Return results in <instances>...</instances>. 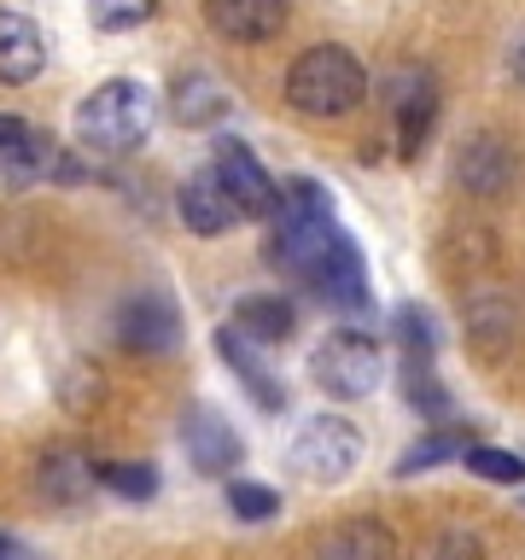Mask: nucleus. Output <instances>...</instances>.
<instances>
[{
	"label": "nucleus",
	"instance_id": "obj_2",
	"mask_svg": "<svg viewBox=\"0 0 525 560\" xmlns=\"http://www.w3.org/2000/svg\"><path fill=\"white\" fill-rule=\"evenodd\" d=\"M362 94H368V70L350 47H332V42L310 47L287 70V100L304 117H345L362 105Z\"/></svg>",
	"mask_w": 525,
	"mask_h": 560
},
{
	"label": "nucleus",
	"instance_id": "obj_31",
	"mask_svg": "<svg viewBox=\"0 0 525 560\" xmlns=\"http://www.w3.org/2000/svg\"><path fill=\"white\" fill-rule=\"evenodd\" d=\"M7 560H24V555H7Z\"/></svg>",
	"mask_w": 525,
	"mask_h": 560
},
{
	"label": "nucleus",
	"instance_id": "obj_20",
	"mask_svg": "<svg viewBox=\"0 0 525 560\" xmlns=\"http://www.w3.org/2000/svg\"><path fill=\"white\" fill-rule=\"evenodd\" d=\"M228 112V94L217 77H205V70H187V77H175V117L187 122V129H210V122H222Z\"/></svg>",
	"mask_w": 525,
	"mask_h": 560
},
{
	"label": "nucleus",
	"instance_id": "obj_27",
	"mask_svg": "<svg viewBox=\"0 0 525 560\" xmlns=\"http://www.w3.org/2000/svg\"><path fill=\"white\" fill-rule=\"evenodd\" d=\"M100 485L117 490L122 502H152L158 497V467H122V462H105L100 467Z\"/></svg>",
	"mask_w": 525,
	"mask_h": 560
},
{
	"label": "nucleus",
	"instance_id": "obj_11",
	"mask_svg": "<svg viewBox=\"0 0 525 560\" xmlns=\"http://www.w3.org/2000/svg\"><path fill=\"white\" fill-rule=\"evenodd\" d=\"M182 222H187L199 240H217V234H228V228L240 222V205L228 199L222 175L210 170V164L187 175V187H182Z\"/></svg>",
	"mask_w": 525,
	"mask_h": 560
},
{
	"label": "nucleus",
	"instance_id": "obj_3",
	"mask_svg": "<svg viewBox=\"0 0 525 560\" xmlns=\"http://www.w3.org/2000/svg\"><path fill=\"white\" fill-rule=\"evenodd\" d=\"M362 467V432L345 415H315L292 438V472L310 485H345Z\"/></svg>",
	"mask_w": 525,
	"mask_h": 560
},
{
	"label": "nucleus",
	"instance_id": "obj_21",
	"mask_svg": "<svg viewBox=\"0 0 525 560\" xmlns=\"http://www.w3.org/2000/svg\"><path fill=\"white\" fill-rule=\"evenodd\" d=\"M402 392H409V402H415L427 420H438V427L450 420V392L438 385L432 357H402Z\"/></svg>",
	"mask_w": 525,
	"mask_h": 560
},
{
	"label": "nucleus",
	"instance_id": "obj_7",
	"mask_svg": "<svg viewBox=\"0 0 525 560\" xmlns=\"http://www.w3.org/2000/svg\"><path fill=\"white\" fill-rule=\"evenodd\" d=\"M182 444H187V462L205 472V479H222V472H234L240 467V432L228 427V420L210 409V402H187V415H182Z\"/></svg>",
	"mask_w": 525,
	"mask_h": 560
},
{
	"label": "nucleus",
	"instance_id": "obj_18",
	"mask_svg": "<svg viewBox=\"0 0 525 560\" xmlns=\"http://www.w3.org/2000/svg\"><path fill=\"white\" fill-rule=\"evenodd\" d=\"M217 350H222V362H228V368H234V374L245 380V392L257 397V409H262V415L287 409V385H280L275 374H262V362H257L252 339H240L234 327H222V332H217Z\"/></svg>",
	"mask_w": 525,
	"mask_h": 560
},
{
	"label": "nucleus",
	"instance_id": "obj_4",
	"mask_svg": "<svg viewBox=\"0 0 525 560\" xmlns=\"http://www.w3.org/2000/svg\"><path fill=\"white\" fill-rule=\"evenodd\" d=\"M380 345L368 339V332H327L322 345H315V357H310V380L322 385L327 397H339V402H357L368 397L380 385Z\"/></svg>",
	"mask_w": 525,
	"mask_h": 560
},
{
	"label": "nucleus",
	"instance_id": "obj_19",
	"mask_svg": "<svg viewBox=\"0 0 525 560\" xmlns=\"http://www.w3.org/2000/svg\"><path fill=\"white\" fill-rule=\"evenodd\" d=\"M94 485H100V467L88 462L82 450H47V455H42V490H47L59 508H77Z\"/></svg>",
	"mask_w": 525,
	"mask_h": 560
},
{
	"label": "nucleus",
	"instance_id": "obj_29",
	"mask_svg": "<svg viewBox=\"0 0 525 560\" xmlns=\"http://www.w3.org/2000/svg\"><path fill=\"white\" fill-rule=\"evenodd\" d=\"M514 82L525 88V42H520V52H514Z\"/></svg>",
	"mask_w": 525,
	"mask_h": 560
},
{
	"label": "nucleus",
	"instance_id": "obj_22",
	"mask_svg": "<svg viewBox=\"0 0 525 560\" xmlns=\"http://www.w3.org/2000/svg\"><path fill=\"white\" fill-rule=\"evenodd\" d=\"M467 444H472V432H462V427H438V432H427L409 455H402L397 472L409 479V472H420V467H438V462H450V455H467Z\"/></svg>",
	"mask_w": 525,
	"mask_h": 560
},
{
	"label": "nucleus",
	"instance_id": "obj_25",
	"mask_svg": "<svg viewBox=\"0 0 525 560\" xmlns=\"http://www.w3.org/2000/svg\"><path fill=\"white\" fill-rule=\"evenodd\" d=\"M152 12H158V0H88V18H94V30H105V35L140 30Z\"/></svg>",
	"mask_w": 525,
	"mask_h": 560
},
{
	"label": "nucleus",
	"instance_id": "obj_5",
	"mask_svg": "<svg viewBox=\"0 0 525 560\" xmlns=\"http://www.w3.org/2000/svg\"><path fill=\"white\" fill-rule=\"evenodd\" d=\"M298 280H310L315 298H327L332 310H368V275H362V252L345 228H332V240L315 252V262Z\"/></svg>",
	"mask_w": 525,
	"mask_h": 560
},
{
	"label": "nucleus",
	"instance_id": "obj_1",
	"mask_svg": "<svg viewBox=\"0 0 525 560\" xmlns=\"http://www.w3.org/2000/svg\"><path fill=\"white\" fill-rule=\"evenodd\" d=\"M152 117H158L152 88L135 77H112L77 105V140L100 158H122L152 135Z\"/></svg>",
	"mask_w": 525,
	"mask_h": 560
},
{
	"label": "nucleus",
	"instance_id": "obj_13",
	"mask_svg": "<svg viewBox=\"0 0 525 560\" xmlns=\"http://www.w3.org/2000/svg\"><path fill=\"white\" fill-rule=\"evenodd\" d=\"M47 65V42L24 12H0V82H35Z\"/></svg>",
	"mask_w": 525,
	"mask_h": 560
},
{
	"label": "nucleus",
	"instance_id": "obj_26",
	"mask_svg": "<svg viewBox=\"0 0 525 560\" xmlns=\"http://www.w3.org/2000/svg\"><path fill=\"white\" fill-rule=\"evenodd\" d=\"M467 472H479V479H490V485H520L525 479V462L520 455H508V450H490V444H467Z\"/></svg>",
	"mask_w": 525,
	"mask_h": 560
},
{
	"label": "nucleus",
	"instance_id": "obj_16",
	"mask_svg": "<svg viewBox=\"0 0 525 560\" xmlns=\"http://www.w3.org/2000/svg\"><path fill=\"white\" fill-rule=\"evenodd\" d=\"M514 332H520V304H514V298L479 292V298L467 304V339H472V350L502 357V350L514 345Z\"/></svg>",
	"mask_w": 525,
	"mask_h": 560
},
{
	"label": "nucleus",
	"instance_id": "obj_10",
	"mask_svg": "<svg viewBox=\"0 0 525 560\" xmlns=\"http://www.w3.org/2000/svg\"><path fill=\"white\" fill-rule=\"evenodd\" d=\"M392 117H397V152L415 158L438 122V82L427 70H402L392 82Z\"/></svg>",
	"mask_w": 525,
	"mask_h": 560
},
{
	"label": "nucleus",
	"instance_id": "obj_28",
	"mask_svg": "<svg viewBox=\"0 0 525 560\" xmlns=\"http://www.w3.org/2000/svg\"><path fill=\"white\" fill-rule=\"evenodd\" d=\"M432 560H485V542L472 532H444L438 549H432Z\"/></svg>",
	"mask_w": 525,
	"mask_h": 560
},
{
	"label": "nucleus",
	"instance_id": "obj_14",
	"mask_svg": "<svg viewBox=\"0 0 525 560\" xmlns=\"http://www.w3.org/2000/svg\"><path fill=\"white\" fill-rule=\"evenodd\" d=\"M47 164H52V140L35 129L30 117H0V175L35 182Z\"/></svg>",
	"mask_w": 525,
	"mask_h": 560
},
{
	"label": "nucleus",
	"instance_id": "obj_8",
	"mask_svg": "<svg viewBox=\"0 0 525 560\" xmlns=\"http://www.w3.org/2000/svg\"><path fill=\"white\" fill-rule=\"evenodd\" d=\"M182 339V315H175L170 292H140L117 310V345L140 350V357H164V350Z\"/></svg>",
	"mask_w": 525,
	"mask_h": 560
},
{
	"label": "nucleus",
	"instance_id": "obj_12",
	"mask_svg": "<svg viewBox=\"0 0 525 560\" xmlns=\"http://www.w3.org/2000/svg\"><path fill=\"white\" fill-rule=\"evenodd\" d=\"M205 18L210 30L228 35V42H269V35H280V24H287V0H205Z\"/></svg>",
	"mask_w": 525,
	"mask_h": 560
},
{
	"label": "nucleus",
	"instance_id": "obj_17",
	"mask_svg": "<svg viewBox=\"0 0 525 560\" xmlns=\"http://www.w3.org/2000/svg\"><path fill=\"white\" fill-rule=\"evenodd\" d=\"M315 560H397V537H392V525H380V520H345L327 532Z\"/></svg>",
	"mask_w": 525,
	"mask_h": 560
},
{
	"label": "nucleus",
	"instance_id": "obj_6",
	"mask_svg": "<svg viewBox=\"0 0 525 560\" xmlns=\"http://www.w3.org/2000/svg\"><path fill=\"white\" fill-rule=\"evenodd\" d=\"M210 170L222 175V187H228V199L240 205V217H275V205H280V187H275V175L257 164V152L245 147V140H217V158H210Z\"/></svg>",
	"mask_w": 525,
	"mask_h": 560
},
{
	"label": "nucleus",
	"instance_id": "obj_30",
	"mask_svg": "<svg viewBox=\"0 0 525 560\" xmlns=\"http://www.w3.org/2000/svg\"><path fill=\"white\" fill-rule=\"evenodd\" d=\"M7 555H18V542H12V537H0V560H7Z\"/></svg>",
	"mask_w": 525,
	"mask_h": 560
},
{
	"label": "nucleus",
	"instance_id": "obj_9",
	"mask_svg": "<svg viewBox=\"0 0 525 560\" xmlns=\"http://www.w3.org/2000/svg\"><path fill=\"white\" fill-rule=\"evenodd\" d=\"M455 182L467 192H479V199H502L520 182V152L502 135H472L462 147V158H455Z\"/></svg>",
	"mask_w": 525,
	"mask_h": 560
},
{
	"label": "nucleus",
	"instance_id": "obj_23",
	"mask_svg": "<svg viewBox=\"0 0 525 560\" xmlns=\"http://www.w3.org/2000/svg\"><path fill=\"white\" fill-rule=\"evenodd\" d=\"M228 514L245 520V525L280 520V497L269 485H257V479H234V485H228Z\"/></svg>",
	"mask_w": 525,
	"mask_h": 560
},
{
	"label": "nucleus",
	"instance_id": "obj_15",
	"mask_svg": "<svg viewBox=\"0 0 525 560\" xmlns=\"http://www.w3.org/2000/svg\"><path fill=\"white\" fill-rule=\"evenodd\" d=\"M234 332L252 339V345H287L298 332V310L287 304V298H275V292H252V298L234 304Z\"/></svg>",
	"mask_w": 525,
	"mask_h": 560
},
{
	"label": "nucleus",
	"instance_id": "obj_24",
	"mask_svg": "<svg viewBox=\"0 0 525 560\" xmlns=\"http://www.w3.org/2000/svg\"><path fill=\"white\" fill-rule=\"evenodd\" d=\"M392 332H397V345H402V357H432L438 350V322L420 304H402L392 315Z\"/></svg>",
	"mask_w": 525,
	"mask_h": 560
}]
</instances>
